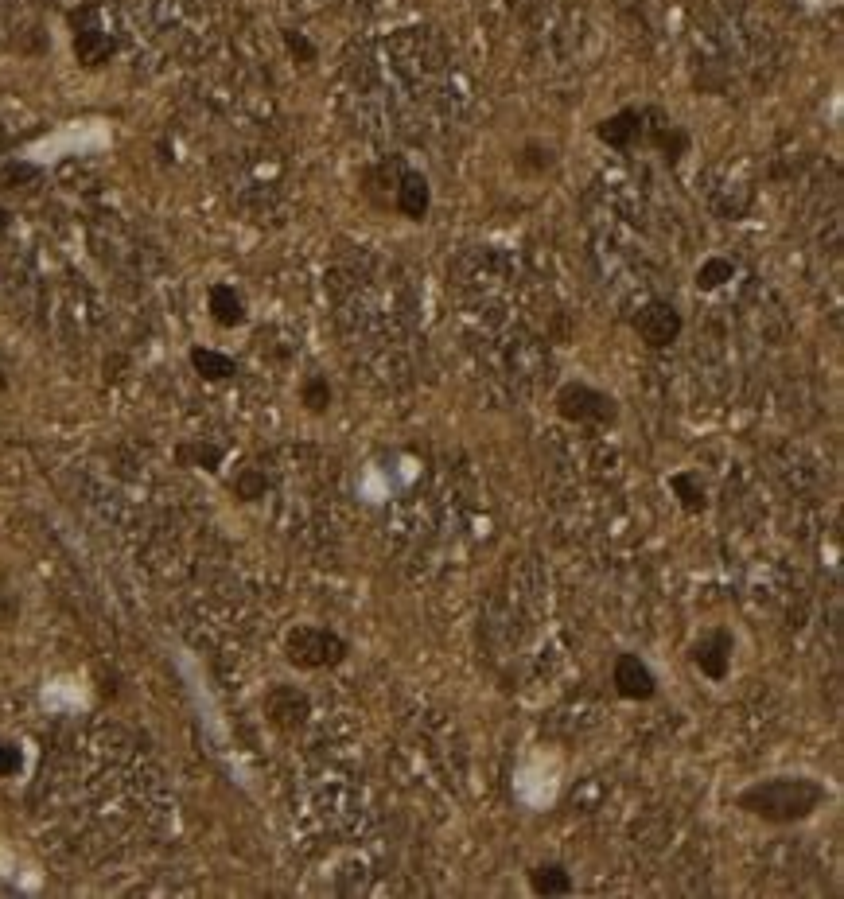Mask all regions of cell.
<instances>
[{"label": "cell", "instance_id": "obj_1", "mask_svg": "<svg viewBox=\"0 0 844 899\" xmlns=\"http://www.w3.org/2000/svg\"><path fill=\"white\" fill-rule=\"evenodd\" d=\"M829 798V791L817 783V779H763V783H751L747 791H739L736 806L739 810H747V814H755V818H763V822H778V826H786V822H802L809 818L821 802Z\"/></svg>", "mask_w": 844, "mask_h": 899}, {"label": "cell", "instance_id": "obj_2", "mask_svg": "<svg viewBox=\"0 0 844 899\" xmlns=\"http://www.w3.org/2000/svg\"><path fill=\"white\" fill-rule=\"evenodd\" d=\"M284 654L292 666L300 670H327V666H339L351 647L343 635H335L331 627H316V623H304V627H292L288 639H284Z\"/></svg>", "mask_w": 844, "mask_h": 899}, {"label": "cell", "instance_id": "obj_3", "mask_svg": "<svg viewBox=\"0 0 844 899\" xmlns=\"http://www.w3.org/2000/svg\"><path fill=\"white\" fill-rule=\"evenodd\" d=\"M557 413L572 425H611L619 417L615 409V397L592 390L588 382H568L557 394Z\"/></svg>", "mask_w": 844, "mask_h": 899}, {"label": "cell", "instance_id": "obj_4", "mask_svg": "<svg viewBox=\"0 0 844 899\" xmlns=\"http://www.w3.org/2000/svg\"><path fill=\"white\" fill-rule=\"evenodd\" d=\"M634 331H638V339H642L646 347L662 351V347H669V343L681 339L685 320H681V312H677L673 304H666V300H650V304L634 316Z\"/></svg>", "mask_w": 844, "mask_h": 899}, {"label": "cell", "instance_id": "obj_5", "mask_svg": "<svg viewBox=\"0 0 844 899\" xmlns=\"http://www.w3.org/2000/svg\"><path fill=\"white\" fill-rule=\"evenodd\" d=\"M732 650H736L732 631H728V627H716V631H708V635L697 639V647H693V666L701 670L708 682H724L728 670H732Z\"/></svg>", "mask_w": 844, "mask_h": 899}, {"label": "cell", "instance_id": "obj_6", "mask_svg": "<svg viewBox=\"0 0 844 899\" xmlns=\"http://www.w3.org/2000/svg\"><path fill=\"white\" fill-rule=\"evenodd\" d=\"M611 682H615V693H619V697H627V701H650V697L658 693V678H654V670H650L638 654H619V658H615Z\"/></svg>", "mask_w": 844, "mask_h": 899}, {"label": "cell", "instance_id": "obj_7", "mask_svg": "<svg viewBox=\"0 0 844 899\" xmlns=\"http://www.w3.org/2000/svg\"><path fill=\"white\" fill-rule=\"evenodd\" d=\"M393 207H397V215H405L409 222L428 218V211H432V187H428V180H424L421 172H409V168L397 172V180H393Z\"/></svg>", "mask_w": 844, "mask_h": 899}, {"label": "cell", "instance_id": "obj_8", "mask_svg": "<svg viewBox=\"0 0 844 899\" xmlns=\"http://www.w3.org/2000/svg\"><path fill=\"white\" fill-rule=\"evenodd\" d=\"M646 113L642 109H619V113H611L607 121H599L596 125V137L607 148H615V152H631L634 144L642 141V133H646Z\"/></svg>", "mask_w": 844, "mask_h": 899}, {"label": "cell", "instance_id": "obj_9", "mask_svg": "<svg viewBox=\"0 0 844 899\" xmlns=\"http://www.w3.org/2000/svg\"><path fill=\"white\" fill-rule=\"evenodd\" d=\"M265 713H269V720L277 728H300L308 720V713H312V701H308V693H300L292 685H277L265 697Z\"/></svg>", "mask_w": 844, "mask_h": 899}, {"label": "cell", "instance_id": "obj_10", "mask_svg": "<svg viewBox=\"0 0 844 899\" xmlns=\"http://www.w3.org/2000/svg\"><path fill=\"white\" fill-rule=\"evenodd\" d=\"M207 308H211L214 324H222V327L246 324V300L238 296V288L234 285H211V292H207Z\"/></svg>", "mask_w": 844, "mask_h": 899}, {"label": "cell", "instance_id": "obj_11", "mask_svg": "<svg viewBox=\"0 0 844 899\" xmlns=\"http://www.w3.org/2000/svg\"><path fill=\"white\" fill-rule=\"evenodd\" d=\"M117 51V43H113V36L109 32H102V28H78L74 32V55L86 63V67H102V63H109V55Z\"/></svg>", "mask_w": 844, "mask_h": 899}, {"label": "cell", "instance_id": "obj_12", "mask_svg": "<svg viewBox=\"0 0 844 899\" xmlns=\"http://www.w3.org/2000/svg\"><path fill=\"white\" fill-rule=\"evenodd\" d=\"M529 888H533V896H568L576 888V880H572V872L564 864L549 861V864H537L529 872Z\"/></svg>", "mask_w": 844, "mask_h": 899}, {"label": "cell", "instance_id": "obj_13", "mask_svg": "<svg viewBox=\"0 0 844 899\" xmlns=\"http://www.w3.org/2000/svg\"><path fill=\"white\" fill-rule=\"evenodd\" d=\"M191 366H195V374L199 378H207V382H222V378H234V359L230 355H222V351H211V347H191Z\"/></svg>", "mask_w": 844, "mask_h": 899}, {"label": "cell", "instance_id": "obj_14", "mask_svg": "<svg viewBox=\"0 0 844 899\" xmlns=\"http://www.w3.org/2000/svg\"><path fill=\"white\" fill-rule=\"evenodd\" d=\"M732 277H736V265L728 257H704L701 269H697V288L701 292H720Z\"/></svg>", "mask_w": 844, "mask_h": 899}, {"label": "cell", "instance_id": "obj_15", "mask_svg": "<svg viewBox=\"0 0 844 899\" xmlns=\"http://www.w3.org/2000/svg\"><path fill=\"white\" fill-rule=\"evenodd\" d=\"M650 141H654V148H658L666 160H681V156L689 152V133L677 129V125H658V129L650 133Z\"/></svg>", "mask_w": 844, "mask_h": 899}, {"label": "cell", "instance_id": "obj_16", "mask_svg": "<svg viewBox=\"0 0 844 899\" xmlns=\"http://www.w3.org/2000/svg\"><path fill=\"white\" fill-rule=\"evenodd\" d=\"M669 487L681 495V503H685V510H701L704 506V491H701V479L693 475V471H681V475H673L669 479Z\"/></svg>", "mask_w": 844, "mask_h": 899}, {"label": "cell", "instance_id": "obj_17", "mask_svg": "<svg viewBox=\"0 0 844 899\" xmlns=\"http://www.w3.org/2000/svg\"><path fill=\"white\" fill-rule=\"evenodd\" d=\"M39 180V168L36 164H24V160H8L4 168H0V187H8V191H16V187H28V183Z\"/></svg>", "mask_w": 844, "mask_h": 899}, {"label": "cell", "instance_id": "obj_18", "mask_svg": "<svg viewBox=\"0 0 844 899\" xmlns=\"http://www.w3.org/2000/svg\"><path fill=\"white\" fill-rule=\"evenodd\" d=\"M300 397H304V405H308L312 413H323V409L331 405V386H327V378H308L304 390H300Z\"/></svg>", "mask_w": 844, "mask_h": 899}, {"label": "cell", "instance_id": "obj_19", "mask_svg": "<svg viewBox=\"0 0 844 899\" xmlns=\"http://www.w3.org/2000/svg\"><path fill=\"white\" fill-rule=\"evenodd\" d=\"M24 771V752L16 744H0V779H12Z\"/></svg>", "mask_w": 844, "mask_h": 899}, {"label": "cell", "instance_id": "obj_20", "mask_svg": "<svg viewBox=\"0 0 844 899\" xmlns=\"http://www.w3.org/2000/svg\"><path fill=\"white\" fill-rule=\"evenodd\" d=\"M284 43H288V51H292L300 63H316V47L300 36V32H284Z\"/></svg>", "mask_w": 844, "mask_h": 899}, {"label": "cell", "instance_id": "obj_21", "mask_svg": "<svg viewBox=\"0 0 844 899\" xmlns=\"http://www.w3.org/2000/svg\"><path fill=\"white\" fill-rule=\"evenodd\" d=\"M8 222H12V215H8V211H4V207H0V234H4V230H8Z\"/></svg>", "mask_w": 844, "mask_h": 899}, {"label": "cell", "instance_id": "obj_22", "mask_svg": "<svg viewBox=\"0 0 844 899\" xmlns=\"http://www.w3.org/2000/svg\"><path fill=\"white\" fill-rule=\"evenodd\" d=\"M0 148H4V125H0Z\"/></svg>", "mask_w": 844, "mask_h": 899}]
</instances>
